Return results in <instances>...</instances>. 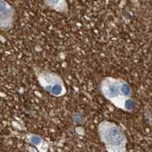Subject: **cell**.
<instances>
[{"mask_svg": "<svg viewBox=\"0 0 152 152\" xmlns=\"http://www.w3.org/2000/svg\"><path fill=\"white\" fill-rule=\"evenodd\" d=\"M100 91L104 97L118 108L132 111L135 104L132 99V88L123 79L106 78L101 82Z\"/></svg>", "mask_w": 152, "mask_h": 152, "instance_id": "1", "label": "cell"}, {"mask_svg": "<svg viewBox=\"0 0 152 152\" xmlns=\"http://www.w3.org/2000/svg\"><path fill=\"white\" fill-rule=\"evenodd\" d=\"M98 131L107 152H127L126 135L115 123L102 122L99 125Z\"/></svg>", "mask_w": 152, "mask_h": 152, "instance_id": "2", "label": "cell"}, {"mask_svg": "<svg viewBox=\"0 0 152 152\" xmlns=\"http://www.w3.org/2000/svg\"><path fill=\"white\" fill-rule=\"evenodd\" d=\"M37 78L41 86L55 97H60L66 93L63 81L55 73L41 71L37 73Z\"/></svg>", "mask_w": 152, "mask_h": 152, "instance_id": "3", "label": "cell"}, {"mask_svg": "<svg viewBox=\"0 0 152 152\" xmlns=\"http://www.w3.org/2000/svg\"><path fill=\"white\" fill-rule=\"evenodd\" d=\"M15 12L13 8L4 1H0V28L8 29L14 22Z\"/></svg>", "mask_w": 152, "mask_h": 152, "instance_id": "4", "label": "cell"}]
</instances>
